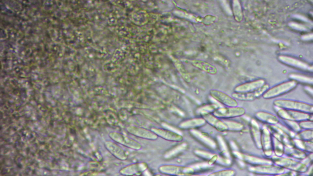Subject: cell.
Segmentation results:
<instances>
[{"mask_svg":"<svg viewBox=\"0 0 313 176\" xmlns=\"http://www.w3.org/2000/svg\"><path fill=\"white\" fill-rule=\"evenodd\" d=\"M297 82L291 80L283 82L268 89L262 95L264 99H269L286 93L294 89Z\"/></svg>","mask_w":313,"mask_h":176,"instance_id":"obj_1","label":"cell"},{"mask_svg":"<svg viewBox=\"0 0 313 176\" xmlns=\"http://www.w3.org/2000/svg\"><path fill=\"white\" fill-rule=\"evenodd\" d=\"M245 113L244 108L237 106L217 108L212 112V114L219 119H228L240 116Z\"/></svg>","mask_w":313,"mask_h":176,"instance_id":"obj_2","label":"cell"},{"mask_svg":"<svg viewBox=\"0 0 313 176\" xmlns=\"http://www.w3.org/2000/svg\"><path fill=\"white\" fill-rule=\"evenodd\" d=\"M269 85L265 84L263 86L255 91L246 92H234L231 96L237 100L240 101H251L255 100L262 95L269 88Z\"/></svg>","mask_w":313,"mask_h":176,"instance_id":"obj_3","label":"cell"},{"mask_svg":"<svg viewBox=\"0 0 313 176\" xmlns=\"http://www.w3.org/2000/svg\"><path fill=\"white\" fill-rule=\"evenodd\" d=\"M209 94L211 97L226 107H234L238 105L236 100L221 91L212 89L210 90Z\"/></svg>","mask_w":313,"mask_h":176,"instance_id":"obj_4","label":"cell"},{"mask_svg":"<svg viewBox=\"0 0 313 176\" xmlns=\"http://www.w3.org/2000/svg\"><path fill=\"white\" fill-rule=\"evenodd\" d=\"M265 84V81L262 79L245 82L236 86L234 88V92H246L257 90Z\"/></svg>","mask_w":313,"mask_h":176,"instance_id":"obj_5","label":"cell"},{"mask_svg":"<svg viewBox=\"0 0 313 176\" xmlns=\"http://www.w3.org/2000/svg\"><path fill=\"white\" fill-rule=\"evenodd\" d=\"M274 103L281 107L308 111H311L312 108V106L304 103L285 99H276Z\"/></svg>","mask_w":313,"mask_h":176,"instance_id":"obj_6","label":"cell"},{"mask_svg":"<svg viewBox=\"0 0 313 176\" xmlns=\"http://www.w3.org/2000/svg\"><path fill=\"white\" fill-rule=\"evenodd\" d=\"M192 65L196 68L212 75L216 74L217 68L212 64L205 61L199 60H193L192 61Z\"/></svg>","mask_w":313,"mask_h":176,"instance_id":"obj_7","label":"cell"},{"mask_svg":"<svg viewBox=\"0 0 313 176\" xmlns=\"http://www.w3.org/2000/svg\"><path fill=\"white\" fill-rule=\"evenodd\" d=\"M152 130L162 137L167 139L175 140H181L182 138L180 136L173 132L157 129H153Z\"/></svg>","mask_w":313,"mask_h":176,"instance_id":"obj_8","label":"cell"},{"mask_svg":"<svg viewBox=\"0 0 313 176\" xmlns=\"http://www.w3.org/2000/svg\"><path fill=\"white\" fill-rule=\"evenodd\" d=\"M186 169L182 167L166 166L162 167L161 170L162 171V172L166 173L176 174H189L187 172H185V170Z\"/></svg>","mask_w":313,"mask_h":176,"instance_id":"obj_9","label":"cell"},{"mask_svg":"<svg viewBox=\"0 0 313 176\" xmlns=\"http://www.w3.org/2000/svg\"><path fill=\"white\" fill-rule=\"evenodd\" d=\"M289 77L292 80L295 81L296 82H299L308 84H312L313 83V78L307 76L292 74Z\"/></svg>","mask_w":313,"mask_h":176,"instance_id":"obj_10","label":"cell"},{"mask_svg":"<svg viewBox=\"0 0 313 176\" xmlns=\"http://www.w3.org/2000/svg\"><path fill=\"white\" fill-rule=\"evenodd\" d=\"M134 133L137 136H139L146 138L155 139L157 137L156 135L147 130L139 128H134Z\"/></svg>","mask_w":313,"mask_h":176,"instance_id":"obj_11","label":"cell"},{"mask_svg":"<svg viewBox=\"0 0 313 176\" xmlns=\"http://www.w3.org/2000/svg\"><path fill=\"white\" fill-rule=\"evenodd\" d=\"M304 88L305 90L307 93L310 94L312 96L313 89L312 88H311L309 86H305Z\"/></svg>","mask_w":313,"mask_h":176,"instance_id":"obj_12","label":"cell"}]
</instances>
